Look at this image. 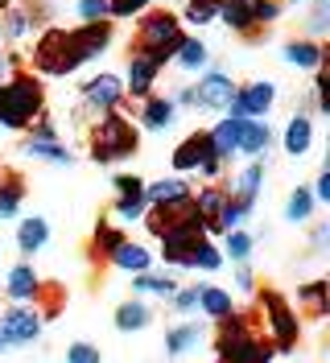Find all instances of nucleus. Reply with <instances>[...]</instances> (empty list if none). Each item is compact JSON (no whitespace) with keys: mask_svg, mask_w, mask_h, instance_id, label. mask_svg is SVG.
I'll return each mask as SVG.
<instances>
[{"mask_svg":"<svg viewBox=\"0 0 330 363\" xmlns=\"http://www.w3.org/2000/svg\"><path fill=\"white\" fill-rule=\"evenodd\" d=\"M111 45V21H91L79 29H45L42 38L33 42V70L50 74V79H62L70 70H79L83 62L99 58Z\"/></svg>","mask_w":330,"mask_h":363,"instance_id":"obj_1","label":"nucleus"},{"mask_svg":"<svg viewBox=\"0 0 330 363\" xmlns=\"http://www.w3.org/2000/svg\"><path fill=\"white\" fill-rule=\"evenodd\" d=\"M45 112V87L33 70H17L9 83H0V128L25 133Z\"/></svg>","mask_w":330,"mask_h":363,"instance_id":"obj_2","label":"nucleus"},{"mask_svg":"<svg viewBox=\"0 0 330 363\" xmlns=\"http://www.w3.org/2000/svg\"><path fill=\"white\" fill-rule=\"evenodd\" d=\"M141 149V133L128 116L108 112L95 116V128H91V161L99 165H111V161H128L132 153Z\"/></svg>","mask_w":330,"mask_h":363,"instance_id":"obj_3","label":"nucleus"},{"mask_svg":"<svg viewBox=\"0 0 330 363\" xmlns=\"http://www.w3.org/2000/svg\"><path fill=\"white\" fill-rule=\"evenodd\" d=\"M186 42V33H182V21H177L174 13H149V17H141L136 25V50L141 54H149L157 67H165V62H174L177 45Z\"/></svg>","mask_w":330,"mask_h":363,"instance_id":"obj_4","label":"nucleus"},{"mask_svg":"<svg viewBox=\"0 0 330 363\" xmlns=\"http://www.w3.org/2000/svg\"><path fill=\"white\" fill-rule=\"evenodd\" d=\"M260 310H264V326H268V342H273V351H281L289 355L297 339H302V322L293 314V306H289L285 294H277V289H264L260 294Z\"/></svg>","mask_w":330,"mask_h":363,"instance_id":"obj_5","label":"nucleus"},{"mask_svg":"<svg viewBox=\"0 0 330 363\" xmlns=\"http://www.w3.org/2000/svg\"><path fill=\"white\" fill-rule=\"evenodd\" d=\"M202 240H207V227H202V219L190 211V215H182L174 227H165V231L157 235V244H161V260H165V264H177V269H190Z\"/></svg>","mask_w":330,"mask_h":363,"instance_id":"obj_6","label":"nucleus"},{"mask_svg":"<svg viewBox=\"0 0 330 363\" xmlns=\"http://www.w3.org/2000/svg\"><path fill=\"white\" fill-rule=\"evenodd\" d=\"M190 95H194L190 108H202V112H227V108H231V95H236V83H231V74H223V70H202L198 83L190 87Z\"/></svg>","mask_w":330,"mask_h":363,"instance_id":"obj_7","label":"nucleus"},{"mask_svg":"<svg viewBox=\"0 0 330 363\" xmlns=\"http://www.w3.org/2000/svg\"><path fill=\"white\" fill-rule=\"evenodd\" d=\"M42 322H45V314L38 310V301H13L0 314V330L13 339V347H21V342H33L42 335Z\"/></svg>","mask_w":330,"mask_h":363,"instance_id":"obj_8","label":"nucleus"},{"mask_svg":"<svg viewBox=\"0 0 330 363\" xmlns=\"http://www.w3.org/2000/svg\"><path fill=\"white\" fill-rule=\"evenodd\" d=\"M273 104H277V83L273 79H256V83H243L236 87L231 95V116H243V120H260V116L273 112Z\"/></svg>","mask_w":330,"mask_h":363,"instance_id":"obj_9","label":"nucleus"},{"mask_svg":"<svg viewBox=\"0 0 330 363\" xmlns=\"http://www.w3.org/2000/svg\"><path fill=\"white\" fill-rule=\"evenodd\" d=\"M124 104V79L120 74H95V79H87L83 83V108H87L91 116H108L116 112Z\"/></svg>","mask_w":330,"mask_h":363,"instance_id":"obj_10","label":"nucleus"},{"mask_svg":"<svg viewBox=\"0 0 330 363\" xmlns=\"http://www.w3.org/2000/svg\"><path fill=\"white\" fill-rule=\"evenodd\" d=\"M161 67H157L149 54H141V50H132L128 54V70H124V95H136V99H149L153 95V83Z\"/></svg>","mask_w":330,"mask_h":363,"instance_id":"obj_11","label":"nucleus"},{"mask_svg":"<svg viewBox=\"0 0 330 363\" xmlns=\"http://www.w3.org/2000/svg\"><path fill=\"white\" fill-rule=\"evenodd\" d=\"M219 359L215 363H273V342L268 339H260L256 330L248 335V339H240V342H231V347H223V351H215Z\"/></svg>","mask_w":330,"mask_h":363,"instance_id":"obj_12","label":"nucleus"},{"mask_svg":"<svg viewBox=\"0 0 330 363\" xmlns=\"http://www.w3.org/2000/svg\"><path fill=\"white\" fill-rule=\"evenodd\" d=\"M190 199H194V186L182 174L161 182H145V203L149 206H177V203H190Z\"/></svg>","mask_w":330,"mask_h":363,"instance_id":"obj_13","label":"nucleus"},{"mask_svg":"<svg viewBox=\"0 0 330 363\" xmlns=\"http://www.w3.org/2000/svg\"><path fill=\"white\" fill-rule=\"evenodd\" d=\"M211 157H215V149H211V136L198 128V133H190V136H186V140L174 149V169H177V174H194L198 165H202V161H211Z\"/></svg>","mask_w":330,"mask_h":363,"instance_id":"obj_14","label":"nucleus"},{"mask_svg":"<svg viewBox=\"0 0 330 363\" xmlns=\"http://www.w3.org/2000/svg\"><path fill=\"white\" fill-rule=\"evenodd\" d=\"M268 140H273L268 120H240V136H236V153H240V157L260 161L264 149H268Z\"/></svg>","mask_w":330,"mask_h":363,"instance_id":"obj_15","label":"nucleus"},{"mask_svg":"<svg viewBox=\"0 0 330 363\" xmlns=\"http://www.w3.org/2000/svg\"><path fill=\"white\" fill-rule=\"evenodd\" d=\"M285 62L297 70H322L326 67V50H322L318 38H293L285 45Z\"/></svg>","mask_w":330,"mask_h":363,"instance_id":"obj_16","label":"nucleus"},{"mask_svg":"<svg viewBox=\"0 0 330 363\" xmlns=\"http://www.w3.org/2000/svg\"><path fill=\"white\" fill-rule=\"evenodd\" d=\"M4 294H9V301H38L42 281H38L33 264H13L9 277H4Z\"/></svg>","mask_w":330,"mask_h":363,"instance_id":"obj_17","label":"nucleus"},{"mask_svg":"<svg viewBox=\"0 0 330 363\" xmlns=\"http://www.w3.org/2000/svg\"><path fill=\"white\" fill-rule=\"evenodd\" d=\"M309 149H314V116L293 112L285 124V153L289 157H306Z\"/></svg>","mask_w":330,"mask_h":363,"instance_id":"obj_18","label":"nucleus"},{"mask_svg":"<svg viewBox=\"0 0 330 363\" xmlns=\"http://www.w3.org/2000/svg\"><path fill=\"white\" fill-rule=\"evenodd\" d=\"M177 120V108L170 95H149L145 104H141V124L149 128V133H165V128H174Z\"/></svg>","mask_w":330,"mask_h":363,"instance_id":"obj_19","label":"nucleus"},{"mask_svg":"<svg viewBox=\"0 0 330 363\" xmlns=\"http://www.w3.org/2000/svg\"><path fill=\"white\" fill-rule=\"evenodd\" d=\"M45 244H50V223H45L42 215H25L21 223H17V252L21 256H33Z\"/></svg>","mask_w":330,"mask_h":363,"instance_id":"obj_20","label":"nucleus"},{"mask_svg":"<svg viewBox=\"0 0 330 363\" xmlns=\"http://www.w3.org/2000/svg\"><path fill=\"white\" fill-rule=\"evenodd\" d=\"M260 186H264V161H248L240 169V178L231 182V199L236 203H243V206H256V194H260Z\"/></svg>","mask_w":330,"mask_h":363,"instance_id":"obj_21","label":"nucleus"},{"mask_svg":"<svg viewBox=\"0 0 330 363\" xmlns=\"http://www.w3.org/2000/svg\"><path fill=\"white\" fill-rule=\"evenodd\" d=\"M202 339H207V335H202L198 322H182V326H174V330H165V355H170V359H182V355L198 351Z\"/></svg>","mask_w":330,"mask_h":363,"instance_id":"obj_22","label":"nucleus"},{"mask_svg":"<svg viewBox=\"0 0 330 363\" xmlns=\"http://www.w3.org/2000/svg\"><path fill=\"white\" fill-rule=\"evenodd\" d=\"M21 153L33 161H50V165H70L75 161V153L66 149L62 140H42V136H25Z\"/></svg>","mask_w":330,"mask_h":363,"instance_id":"obj_23","label":"nucleus"},{"mask_svg":"<svg viewBox=\"0 0 330 363\" xmlns=\"http://www.w3.org/2000/svg\"><path fill=\"white\" fill-rule=\"evenodd\" d=\"M223 206H227V190H223V186H202V190L194 194V215L202 219L207 235H211V227H215Z\"/></svg>","mask_w":330,"mask_h":363,"instance_id":"obj_24","label":"nucleus"},{"mask_svg":"<svg viewBox=\"0 0 330 363\" xmlns=\"http://www.w3.org/2000/svg\"><path fill=\"white\" fill-rule=\"evenodd\" d=\"M108 260L116 264V269H124V272H145L149 264H153V252L145 248V244H136V240H128V235H124V244L111 252Z\"/></svg>","mask_w":330,"mask_h":363,"instance_id":"obj_25","label":"nucleus"},{"mask_svg":"<svg viewBox=\"0 0 330 363\" xmlns=\"http://www.w3.org/2000/svg\"><path fill=\"white\" fill-rule=\"evenodd\" d=\"M219 21L231 29V33H256V21H252V0H223L219 4Z\"/></svg>","mask_w":330,"mask_h":363,"instance_id":"obj_26","label":"nucleus"},{"mask_svg":"<svg viewBox=\"0 0 330 363\" xmlns=\"http://www.w3.org/2000/svg\"><path fill=\"white\" fill-rule=\"evenodd\" d=\"M198 310L211 318V322H223V318L236 310V301H231V294L219 289V285H198Z\"/></svg>","mask_w":330,"mask_h":363,"instance_id":"obj_27","label":"nucleus"},{"mask_svg":"<svg viewBox=\"0 0 330 363\" xmlns=\"http://www.w3.org/2000/svg\"><path fill=\"white\" fill-rule=\"evenodd\" d=\"M153 322V310L145 306V301H124L120 310H116V330H124V335H132V330H145Z\"/></svg>","mask_w":330,"mask_h":363,"instance_id":"obj_28","label":"nucleus"},{"mask_svg":"<svg viewBox=\"0 0 330 363\" xmlns=\"http://www.w3.org/2000/svg\"><path fill=\"white\" fill-rule=\"evenodd\" d=\"M25 203V182L17 174H4L0 178V219H13Z\"/></svg>","mask_w":330,"mask_h":363,"instance_id":"obj_29","label":"nucleus"},{"mask_svg":"<svg viewBox=\"0 0 330 363\" xmlns=\"http://www.w3.org/2000/svg\"><path fill=\"white\" fill-rule=\"evenodd\" d=\"M132 289H136V294H149V297H170L177 285L165 277V272L145 269V272H132Z\"/></svg>","mask_w":330,"mask_h":363,"instance_id":"obj_30","label":"nucleus"},{"mask_svg":"<svg viewBox=\"0 0 330 363\" xmlns=\"http://www.w3.org/2000/svg\"><path fill=\"white\" fill-rule=\"evenodd\" d=\"M326 285H330V281H322V277H318V281H306V285L297 289V306H306L314 318H326V314H330V306H326Z\"/></svg>","mask_w":330,"mask_h":363,"instance_id":"obj_31","label":"nucleus"},{"mask_svg":"<svg viewBox=\"0 0 330 363\" xmlns=\"http://www.w3.org/2000/svg\"><path fill=\"white\" fill-rule=\"evenodd\" d=\"M207 58H211V45L198 42V38H186V42L177 45V54H174V62L182 70H207Z\"/></svg>","mask_w":330,"mask_h":363,"instance_id":"obj_32","label":"nucleus"},{"mask_svg":"<svg viewBox=\"0 0 330 363\" xmlns=\"http://www.w3.org/2000/svg\"><path fill=\"white\" fill-rule=\"evenodd\" d=\"M314 194H309V186H297V190H289L285 199V219L289 223H309L314 219Z\"/></svg>","mask_w":330,"mask_h":363,"instance_id":"obj_33","label":"nucleus"},{"mask_svg":"<svg viewBox=\"0 0 330 363\" xmlns=\"http://www.w3.org/2000/svg\"><path fill=\"white\" fill-rule=\"evenodd\" d=\"M252 248H256V240H252L243 227H236V231H227V244H223L219 252H223V260L231 256L236 264H248V260H252Z\"/></svg>","mask_w":330,"mask_h":363,"instance_id":"obj_34","label":"nucleus"},{"mask_svg":"<svg viewBox=\"0 0 330 363\" xmlns=\"http://www.w3.org/2000/svg\"><path fill=\"white\" fill-rule=\"evenodd\" d=\"M252 215V206H243V203H236L231 194H227V206L219 211V219H215V227L211 231H219V235H227V231H236V227H243V219Z\"/></svg>","mask_w":330,"mask_h":363,"instance_id":"obj_35","label":"nucleus"},{"mask_svg":"<svg viewBox=\"0 0 330 363\" xmlns=\"http://www.w3.org/2000/svg\"><path fill=\"white\" fill-rule=\"evenodd\" d=\"M219 4L223 0H186V21L194 25V29H202V25H211V21H219Z\"/></svg>","mask_w":330,"mask_h":363,"instance_id":"obj_36","label":"nucleus"},{"mask_svg":"<svg viewBox=\"0 0 330 363\" xmlns=\"http://www.w3.org/2000/svg\"><path fill=\"white\" fill-rule=\"evenodd\" d=\"M91 244H95V248H91L95 256H104V260H108L111 252L124 244V231H120L116 223H99V227H95V240H91Z\"/></svg>","mask_w":330,"mask_h":363,"instance_id":"obj_37","label":"nucleus"},{"mask_svg":"<svg viewBox=\"0 0 330 363\" xmlns=\"http://www.w3.org/2000/svg\"><path fill=\"white\" fill-rule=\"evenodd\" d=\"M29 25H33V21H29V13L13 4V9H4V21H0V33H4L9 42H17V38H25V33H29Z\"/></svg>","mask_w":330,"mask_h":363,"instance_id":"obj_38","label":"nucleus"},{"mask_svg":"<svg viewBox=\"0 0 330 363\" xmlns=\"http://www.w3.org/2000/svg\"><path fill=\"white\" fill-rule=\"evenodd\" d=\"M190 269H198V272H219L223 269V252H219V244H211V235L198 244L194 264H190Z\"/></svg>","mask_w":330,"mask_h":363,"instance_id":"obj_39","label":"nucleus"},{"mask_svg":"<svg viewBox=\"0 0 330 363\" xmlns=\"http://www.w3.org/2000/svg\"><path fill=\"white\" fill-rule=\"evenodd\" d=\"M111 186H116V199H145V178H136V174H116L111 178Z\"/></svg>","mask_w":330,"mask_h":363,"instance_id":"obj_40","label":"nucleus"},{"mask_svg":"<svg viewBox=\"0 0 330 363\" xmlns=\"http://www.w3.org/2000/svg\"><path fill=\"white\" fill-rule=\"evenodd\" d=\"M145 211H149V203L145 199H116V206H111V215L120 219V223H136V219H145Z\"/></svg>","mask_w":330,"mask_h":363,"instance_id":"obj_41","label":"nucleus"},{"mask_svg":"<svg viewBox=\"0 0 330 363\" xmlns=\"http://www.w3.org/2000/svg\"><path fill=\"white\" fill-rule=\"evenodd\" d=\"M66 363H104L95 342H70L66 347Z\"/></svg>","mask_w":330,"mask_h":363,"instance_id":"obj_42","label":"nucleus"},{"mask_svg":"<svg viewBox=\"0 0 330 363\" xmlns=\"http://www.w3.org/2000/svg\"><path fill=\"white\" fill-rule=\"evenodd\" d=\"M281 17V0H252V21H256V29L260 25H273Z\"/></svg>","mask_w":330,"mask_h":363,"instance_id":"obj_43","label":"nucleus"},{"mask_svg":"<svg viewBox=\"0 0 330 363\" xmlns=\"http://www.w3.org/2000/svg\"><path fill=\"white\" fill-rule=\"evenodd\" d=\"M153 0H108V17H141Z\"/></svg>","mask_w":330,"mask_h":363,"instance_id":"obj_44","label":"nucleus"},{"mask_svg":"<svg viewBox=\"0 0 330 363\" xmlns=\"http://www.w3.org/2000/svg\"><path fill=\"white\" fill-rule=\"evenodd\" d=\"M79 17H83V25L111 21V17H108V0H79Z\"/></svg>","mask_w":330,"mask_h":363,"instance_id":"obj_45","label":"nucleus"},{"mask_svg":"<svg viewBox=\"0 0 330 363\" xmlns=\"http://www.w3.org/2000/svg\"><path fill=\"white\" fill-rule=\"evenodd\" d=\"M170 301H174L177 314H190V310H198V285H194V289H174V294H170Z\"/></svg>","mask_w":330,"mask_h":363,"instance_id":"obj_46","label":"nucleus"},{"mask_svg":"<svg viewBox=\"0 0 330 363\" xmlns=\"http://www.w3.org/2000/svg\"><path fill=\"white\" fill-rule=\"evenodd\" d=\"M326 9H330V0H318L314 4V13H309V29L314 33H326Z\"/></svg>","mask_w":330,"mask_h":363,"instance_id":"obj_47","label":"nucleus"},{"mask_svg":"<svg viewBox=\"0 0 330 363\" xmlns=\"http://www.w3.org/2000/svg\"><path fill=\"white\" fill-rule=\"evenodd\" d=\"M326 244H330V223H318V227H314V235H309V248L322 252Z\"/></svg>","mask_w":330,"mask_h":363,"instance_id":"obj_48","label":"nucleus"},{"mask_svg":"<svg viewBox=\"0 0 330 363\" xmlns=\"http://www.w3.org/2000/svg\"><path fill=\"white\" fill-rule=\"evenodd\" d=\"M309 194H314V203H330V174H318V186Z\"/></svg>","mask_w":330,"mask_h":363,"instance_id":"obj_49","label":"nucleus"},{"mask_svg":"<svg viewBox=\"0 0 330 363\" xmlns=\"http://www.w3.org/2000/svg\"><path fill=\"white\" fill-rule=\"evenodd\" d=\"M236 285H240L243 294H252V289H256V277H252V269H248V264H240V269H236Z\"/></svg>","mask_w":330,"mask_h":363,"instance_id":"obj_50","label":"nucleus"},{"mask_svg":"<svg viewBox=\"0 0 330 363\" xmlns=\"http://www.w3.org/2000/svg\"><path fill=\"white\" fill-rule=\"evenodd\" d=\"M9 351H13V339H9V335L0 330V355H9Z\"/></svg>","mask_w":330,"mask_h":363,"instance_id":"obj_51","label":"nucleus"},{"mask_svg":"<svg viewBox=\"0 0 330 363\" xmlns=\"http://www.w3.org/2000/svg\"><path fill=\"white\" fill-rule=\"evenodd\" d=\"M0 4H4V0H0Z\"/></svg>","mask_w":330,"mask_h":363,"instance_id":"obj_52","label":"nucleus"}]
</instances>
